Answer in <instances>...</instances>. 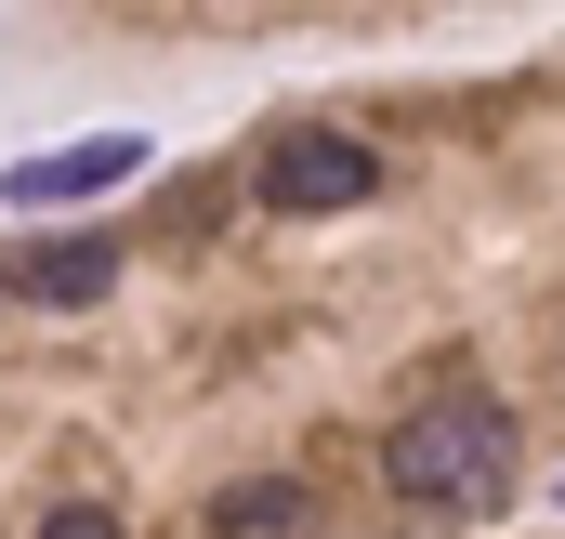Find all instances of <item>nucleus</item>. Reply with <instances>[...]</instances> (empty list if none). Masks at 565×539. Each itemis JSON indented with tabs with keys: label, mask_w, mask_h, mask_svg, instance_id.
Listing matches in <instances>:
<instances>
[{
	"label": "nucleus",
	"mask_w": 565,
	"mask_h": 539,
	"mask_svg": "<svg viewBox=\"0 0 565 539\" xmlns=\"http://www.w3.org/2000/svg\"><path fill=\"white\" fill-rule=\"evenodd\" d=\"M211 539H316V487L302 474H237L211 500Z\"/></svg>",
	"instance_id": "nucleus-4"
},
{
	"label": "nucleus",
	"mask_w": 565,
	"mask_h": 539,
	"mask_svg": "<svg viewBox=\"0 0 565 539\" xmlns=\"http://www.w3.org/2000/svg\"><path fill=\"white\" fill-rule=\"evenodd\" d=\"M513 474H526V434H513V408L473 395V382H447V395H422L395 434H382V487L408 500V514H500L513 500Z\"/></svg>",
	"instance_id": "nucleus-1"
},
{
	"label": "nucleus",
	"mask_w": 565,
	"mask_h": 539,
	"mask_svg": "<svg viewBox=\"0 0 565 539\" xmlns=\"http://www.w3.org/2000/svg\"><path fill=\"white\" fill-rule=\"evenodd\" d=\"M132 171H145L132 133H93V145H53V158H13L0 198H13V211H66V198H106V184H132Z\"/></svg>",
	"instance_id": "nucleus-3"
},
{
	"label": "nucleus",
	"mask_w": 565,
	"mask_h": 539,
	"mask_svg": "<svg viewBox=\"0 0 565 539\" xmlns=\"http://www.w3.org/2000/svg\"><path fill=\"white\" fill-rule=\"evenodd\" d=\"M13 289H26V303H106V289H119V237H53V251H26Z\"/></svg>",
	"instance_id": "nucleus-5"
},
{
	"label": "nucleus",
	"mask_w": 565,
	"mask_h": 539,
	"mask_svg": "<svg viewBox=\"0 0 565 539\" xmlns=\"http://www.w3.org/2000/svg\"><path fill=\"white\" fill-rule=\"evenodd\" d=\"M40 539H119V514H106V500H53V514H40Z\"/></svg>",
	"instance_id": "nucleus-6"
},
{
	"label": "nucleus",
	"mask_w": 565,
	"mask_h": 539,
	"mask_svg": "<svg viewBox=\"0 0 565 539\" xmlns=\"http://www.w3.org/2000/svg\"><path fill=\"white\" fill-rule=\"evenodd\" d=\"M382 184V158L355 133H329V119H289L277 145H264V171H250V198L277 211V224H329V211H355Z\"/></svg>",
	"instance_id": "nucleus-2"
}]
</instances>
